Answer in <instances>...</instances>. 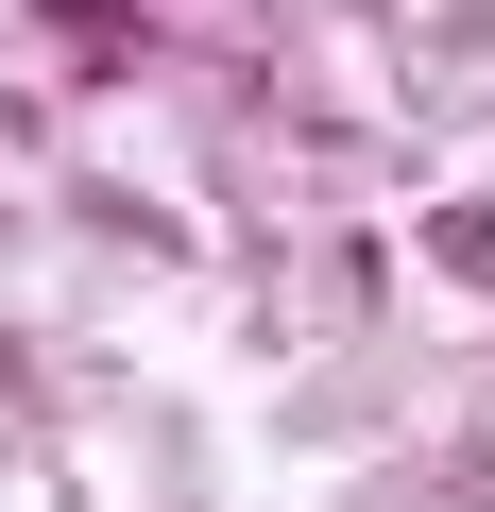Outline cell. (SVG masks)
I'll list each match as a JSON object with an SVG mask.
<instances>
[]
</instances>
